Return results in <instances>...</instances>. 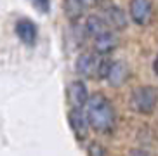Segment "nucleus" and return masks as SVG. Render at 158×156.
Returning a JSON list of instances; mask_svg holds the SVG:
<instances>
[{"label": "nucleus", "instance_id": "obj_1", "mask_svg": "<svg viewBox=\"0 0 158 156\" xmlns=\"http://www.w3.org/2000/svg\"><path fill=\"white\" fill-rule=\"evenodd\" d=\"M85 113H87L90 129L98 133H111L115 129L116 121V113L113 104L110 102L108 97L102 94H94L89 97V102L85 106Z\"/></svg>", "mask_w": 158, "mask_h": 156}, {"label": "nucleus", "instance_id": "obj_2", "mask_svg": "<svg viewBox=\"0 0 158 156\" xmlns=\"http://www.w3.org/2000/svg\"><path fill=\"white\" fill-rule=\"evenodd\" d=\"M130 109L137 115H151L158 104V88L153 85H141L130 92Z\"/></svg>", "mask_w": 158, "mask_h": 156}, {"label": "nucleus", "instance_id": "obj_3", "mask_svg": "<svg viewBox=\"0 0 158 156\" xmlns=\"http://www.w3.org/2000/svg\"><path fill=\"white\" fill-rule=\"evenodd\" d=\"M101 54L94 52H82L75 61V71L85 78H99V68H101Z\"/></svg>", "mask_w": 158, "mask_h": 156}, {"label": "nucleus", "instance_id": "obj_4", "mask_svg": "<svg viewBox=\"0 0 158 156\" xmlns=\"http://www.w3.org/2000/svg\"><path fill=\"white\" fill-rule=\"evenodd\" d=\"M68 121H70V127L73 130L75 137L78 139V141H85L87 139V133H89V129H90L87 113L82 108H71L70 113H68Z\"/></svg>", "mask_w": 158, "mask_h": 156}, {"label": "nucleus", "instance_id": "obj_5", "mask_svg": "<svg viewBox=\"0 0 158 156\" xmlns=\"http://www.w3.org/2000/svg\"><path fill=\"white\" fill-rule=\"evenodd\" d=\"M14 31H16L19 40L28 47H33L38 40V26L28 18L18 19L14 24Z\"/></svg>", "mask_w": 158, "mask_h": 156}, {"label": "nucleus", "instance_id": "obj_6", "mask_svg": "<svg viewBox=\"0 0 158 156\" xmlns=\"http://www.w3.org/2000/svg\"><path fill=\"white\" fill-rule=\"evenodd\" d=\"M102 12L106 16L104 19H106L108 23H110V26L115 28V30H125L127 24H129L123 9L118 7V5H115L113 2H110V0H106V2L102 4Z\"/></svg>", "mask_w": 158, "mask_h": 156}, {"label": "nucleus", "instance_id": "obj_7", "mask_svg": "<svg viewBox=\"0 0 158 156\" xmlns=\"http://www.w3.org/2000/svg\"><path fill=\"white\" fill-rule=\"evenodd\" d=\"M89 90L82 80H75L68 85V102L71 108H84L89 102Z\"/></svg>", "mask_w": 158, "mask_h": 156}, {"label": "nucleus", "instance_id": "obj_8", "mask_svg": "<svg viewBox=\"0 0 158 156\" xmlns=\"http://www.w3.org/2000/svg\"><path fill=\"white\" fill-rule=\"evenodd\" d=\"M129 12L135 24L144 26L151 18V0H130Z\"/></svg>", "mask_w": 158, "mask_h": 156}, {"label": "nucleus", "instance_id": "obj_9", "mask_svg": "<svg viewBox=\"0 0 158 156\" xmlns=\"http://www.w3.org/2000/svg\"><path fill=\"white\" fill-rule=\"evenodd\" d=\"M129 66L123 63V61H113L111 69H110V75H108V83L111 87H122L123 83L129 80Z\"/></svg>", "mask_w": 158, "mask_h": 156}, {"label": "nucleus", "instance_id": "obj_10", "mask_svg": "<svg viewBox=\"0 0 158 156\" xmlns=\"http://www.w3.org/2000/svg\"><path fill=\"white\" fill-rule=\"evenodd\" d=\"M116 45H118V38H116V35L111 31V30H110L108 33H104V35H101V37L94 38V51L98 52V54H101V55L111 54V52L116 49Z\"/></svg>", "mask_w": 158, "mask_h": 156}, {"label": "nucleus", "instance_id": "obj_11", "mask_svg": "<svg viewBox=\"0 0 158 156\" xmlns=\"http://www.w3.org/2000/svg\"><path fill=\"white\" fill-rule=\"evenodd\" d=\"M85 31H87V35L90 38H98L110 31V23L104 18H101V16H94L92 14L85 21Z\"/></svg>", "mask_w": 158, "mask_h": 156}, {"label": "nucleus", "instance_id": "obj_12", "mask_svg": "<svg viewBox=\"0 0 158 156\" xmlns=\"http://www.w3.org/2000/svg\"><path fill=\"white\" fill-rule=\"evenodd\" d=\"M63 9H64L66 18L70 21H78L84 16V4L80 0H63Z\"/></svg>", "mask_w": 158, "mask_h": 156}, {"label": "nucleus", "instance_id": "obj_13", "mask_svg": "<svg viewBox=\"0 0 158 156\" xmlns=\"http://www.w3.org/2000/svg\"><path fill=\"white\" fill-rule=\"evenodd\" d=\"M30 2L38 12L42 14H49V10H51V0H30Z\"/></svg>", "mask_w": 158, "mask_h": 156}, {"label": "nucleus", "instance_id": "obj_14", "mask_svg": "<svg viewBox=\"0 0 158 156\" xmlns=\"http://www.w3.org/2000/svg\"><path fill=\"white\" fill-rule=\"evenodd\" d=\"M89 156H104V147L98 142L90 144L89 146Z\"/></svg>", "mask_w": 158, "mask_h": 156}, {"label": "nucleus", "instance_id": "obj_15", "mask_svg": "<svg viewBox=\"0 0 158 156\" xmlns=\"http://www.w3.org/2000/svg\"><path fill=\"white\" fill-rule=\"evenodd\" d=\"M82 4H84L85 9H90V7H94V5L98 4V0H80Z\"/></svg>", "mask_w": 158, "mask_h": 156}, {"label": "nucleus", "instance_id": "obj_16", "mask_svg": "<svg viewBox=\"0 0 158 156\" xmlns=\"http://www.w3.org/2000/svg\"><path fill=\"white\" fill-rule=\"evenodd\" d=\"M130 156H148L144 151H139V149H135V151H130Z\"/></svg>", "mask_w": 158, "mask_h": 156}, {"label": "nucleus", "instance_id": "obj_17", "mask_svg": "<svg viewBox=\"0 0 158 156\" xmlns=\"http://www.w3.org/2000/svg\"><path fill=\"white\" fill-rule=\"evenodd\" d=\"M153 69H155V73L158 75V55L155 57V61H153Z\"/></svg>", "mask_w": 158, "mask_h": 156}]
</instances>
